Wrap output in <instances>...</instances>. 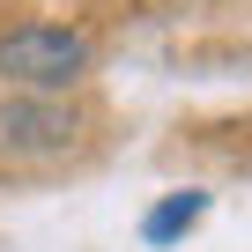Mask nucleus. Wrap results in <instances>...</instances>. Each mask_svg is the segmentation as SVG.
Listing matches in <instances>:
<instances>
[{
  "label": "nucleus",
  "mask_w": 252,
  "mask_h": 252,
  "mask_svg": "<svg viewBox=\"0 0 252 252\" xmlns=\"http://www.w3.org/2000/svg\"><path fill=\"white\" fill-rule=\"evenodd\" d=\"M96 45L82 30H60V23H23L0 37V82H15L23 96H60L89 74Z\"/></svg>",
  "instance_id": "1"
},
{
  "label": "nucleus",
  "mask_w": 252,
  "mask_h": 252,
  "mask_svg": "<svg viewBox=\"0 0 252 252\" xmlns=\"http://www.w3.org/2000/svg\"><path fill=\"white\" fill-rule=\"evenodd\" d=\"M74 141V111L60 96H15L0 104V149L8 156H52Z\"/></svg>",
  "instance_id": "2"
},
{
  "label": "nucleus",
  "mask_w": 252,
  "mask_h": 252,
  "mask_svg": "<svg viewBox=\"0 0 252 252\" xmlns=\"http://www.w3.org/2000/svg\"><path fill=\"white\" fill-rule=\"evenodd\" d=\"M200 215H208V193H200V186H178V193H163V200L141 215V237H149V245H178Z\"/></svg>",
  "instance_id": "3"
}]
</instances>
